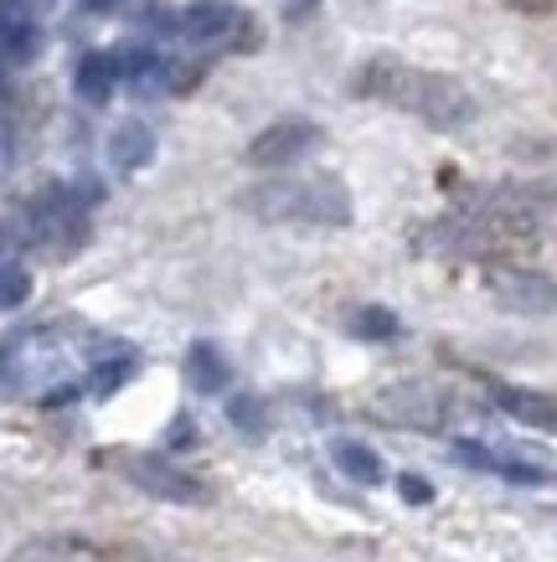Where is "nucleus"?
<instances>
[{
  "label": "nucleus",
  "mask_w": 557,
  "mask_h": 562,
  "mask_svg": "<svg viewBox=\"0 0 557 562\" xmlns=\"http://www.w3.org/2000/svg\"><path fill=\"white\" fill-rule=\"evenodd\" d=\"M83 5H88V11H114L119 0H83Z\"/></svg>",
  "instance_id": "obj_23"
},
{
  "label": "nucleus",
  "mask_w": 557,
  "mask_h": 562,
  "mask_svg": "<svg viewBox=\"0 0 557 562\" xmlns=\"http://www.w3.org/2000/svg\"><path fill=\"white\" fill-rule=\"evenodd\" d=\"M11 562H103V552L88 537H68V531H52V537H32L11 552Z\"/></svg>",
  "instance_id": "obj_10"
},
{
  "label": "nucleus",
  "mask_w": 557,
  "mask_h": 562,
  "mask_svg": "<svg viewBox=\"0 0 557 562\" xmlns=\"http://www.w3.org/2000/svg\"><path fill=\"white\" fill-rule=\"evenodd\" d=\"M109 160H114V171H145L155 160V130L140 120L114 124V135H109Z\"/></svg>",
  "instance_id": "obj_11"
},
{
  "label": "nucleus",
  "mask_w": 557,
  "mask_h": 562,
  "mask_svg": "<svg viewBox=\"0 0 557 562\" xmlns=\"http://www.w3.org/2000/svg\"><path fill=\"white\" fill-rule=\"evenodd\" d=\"M130 367H135V361H130V357H124V361H103L99 372H93V392H99V397H103V392H114L119 382L130 376Z\"/></svg>",
  "instance_id": "obj_21"
},
{
  "label": "nucleus",
  "mask_w": 557,
  "mask_h": 562,
  "mask_svg": "<svg viewBox=\"0 0 557 562\" xmlns=\"http://www.w3.org/2000/svg\"><path fill=\"white\" fill-rule=\"evenodd\" d=\"M0 160H5V145H0Z\"/></svg>",
  "instance_id": "obj_26"
},
{
  "label": "nucleus",
  "mask_w": 557,
  "mask_h": 562,
  "mask_svg": "<svg viewBox=\"0 0 557 562\" xmlns=\"http://www.w3.org/2000/svg\"><path fill=\"white\" fill-rule=\"evenodd\" d=\"M0 248H5V233H0Z\"/></svg>",
  "instance_id": "obj_25"
},
{
  "label": "nucleus",
  "mask_w": 557,
  "mask_h": 562,
  "mask_svg": "<svg viewBox=\"0 0 557 562\" xmlns=\"http://www.w3.org/2000/svg\"><path fill=\"white\" fill-rule=\"evenodd\" d=\"M119 470H124L130 485H140L145 495H160V501H181V506L207 501V491L197 485V480L181 475V470L166 464V460H151V454H119Z\"/></svg>",
  "instance_id": "obj_7"
},
{
  "label": "nucleus",
  "mask_w": 557,
  "mask_h": 562,
  "mask_svg": "<svg viewBox=\"0 0 557 562\" xmlns=\"http://www.w3.org/2000/svg\"><path fill=\"white\" fill-rule=\"evenodd\" d=\"M233 21H237L233 5H222V0H207V5H191V11H186L181 32H186V36H197V42H207V36L233 32Z\"/></svg>",
  "instance_id": "obj_16"
},
{
  "label": "nucleus",
  "mask_w": 557,
  "mask_h": 562,
  "mask_svg": "<svg viewBox=\"0 0 557 562\" xmlns=\"http://www.w3.org/2000/svg\"><path fill=\"white\" fill-rule=\"evenodd\" d=\"M542 222H547V212H542V202L532 191L490 187L465 196L455 217H444L434 227V243L455 258H495L506 248L532 243L542 233Z\"/></svg>",
  "instance_id": "obj_1"
},
{
  "label": "nucleus",
  "mask_w": 557,
  "mask_h": 562,
  "mask_svg": "<svg viewBox=\"0 0 557 562\" xmlns=\"http://www.w3.org/2000/svg\"><path fill=\"white\" fill-rule=\"evenodd\" d=\"M495 305L516 310V315H553L557 310V279L542 269H526V263H495L486 273Z\"/></svg>",
  "instance_id": "obj_4"
},
{
  "label": "nucleus",
  "mask_w": 557,
  "mask_h": 562,
  "mask_svg": "<svg viewBox=\"0 0 557 562\" xmlns=\"http://www.w3.org/2000/svg\"><path fill=\"white\" fill-rule=\"evenodd\" d=\"M495 408L516 418V424L537 428V434H557V397L532 387H495Z\"/></svg>",
  "instance_id": "obj_9"
},
{
  "label": "nucleus",
  "mask_w": 557,
  "mask_h": 562,
  "mask_svg": "<svg viewBox=\"0 0 557 562\" xmlns=\"http://www.w3.org/2000/svg\"><path fill=\"white\" fill-rule=\"evenodd\" d=\"M352 88L361 93V99L403 109V114L423 120L428 130H465V124L475 120V99L459 78L413 68V63H398V57H371L367 68L356 72Z\"/></svg>",
  "instance_id": "obj_2"
},
{
  "label": "nucleus",
  "mask_w": 557,
  "mask_h": 562,
  "mask_svg": "<svg viewBox=\"0 0 557 562\" xmlns=\"http://www.w3.org/2000/svg\"><path fill=\"white\" fill-rule=\"evenodd\" d=\"M321 145V124L315 120H279L269 130H258L254 145H248V160L264 166V171H279V166H294Z\"/></svg>",
  "instance_id": "obj_6"
},
{
  "label": "nucleus",
  "mask_w": 557,
  "mask_h": 562,
  "mask_svg": "<svg viewBox=\"0 0 557 562\" xmlns=\"http://www.w3.org/2000/svg\"><path fill=\"white\" fill-rule=\"evenodd\" d=\"M331 460L341 464V475L361 480V485H377V480L388 475V470H382V460H377V449H367V443H356V439H336V443H331Z\"/></svg>",
  "instance_id": "obj_15"
},
{
  "label": "nucleus",
  "mask_w": 557,
  "mask_h": 562,
  "mask_svg": "<svg viewBox=\"0 0 557 562\" xmlns=\"http://www.w3.org/2000/svg\"><path fill=\"white\" fill-rule=\"evenodd\" d=\"M114 83H119V57H103V52H88L78 63V72H73V88H78L83 103H109Z\"/></svg>",
  "instance_id": "obj_13"
},
{
  "label": "nucleus",
  "mask_w": 557,
  "mask_h": 562,
  "mask_svg": "<svg viewBox=\"0 0 557 562\" xmlns=\"http://www.w3.org/2000/svg\"><path fill=\"white\" fill-rule=\"evenodd\" d=\"M186 382L202 392V397H212V392H227V382H233V367H227V357H222L218 346L197 341L191 351H186Z\"/></svg>",
  "instance_id": "obj_12"
},
{
  "label": "nucleus",
  "mask_w": 557,
  "mask_h": 562,
  "mask_svg": "<svg viewBox=\"0 0 557 562\" xmlns=\"http://www.w3.org/2000/svg\"><path fill=\"white\" fill-rule=\"evenodd\" d=\"M455 460L475 464V470H495V475L516 480V485H542V480H547V475L537 470V464L506 460V454H495V449H480V443H470V439H459V443H455Z\"/></svg>",
  "instance_id": "obj_14"
},
{
  "label": "nucleus",
  "mask_w": 557,
  "mask_h": 562,
  "mask_svg": "<svg viewBox=\"0 0 557 562\" xmlns=\"http://www.w3.org/2000/svg\"><path fill=\"white\" fill-rule=\"evenodd\" d=\"M377 418L403 428H444L449 424V397L439 387H423V382H398V387L377 392Z\"/></svg>",
  "instance_id": "obj_5"
},
{
  "label": "nucleus",
  "mask_w": 557,
  "mask_h": 562,
  "mask_svg": "<svg viewBox=\"0 0 557 562\" xmlns=\"http://www.w3.org/2000/svg\"><path fill=\"white\" fill-rule=\"evenodd\" d=\"M32 5H36V11H47V5H52V0H32Z\"/></svg>",
  "instance_id": "obj_24"
},
{
  "label": "nucleus",
  "mask_w": 557,
  "mask_h": 562,
  "mask_svg": "<svg viewBox=\"0 0 557 562\" xmlns=\"http://www.w3.org/2000/svg\"><path fill=\"white\" fill-rule=\"evenodd\" d=\"M398 491H403V501H413V506H423V501H428V480H419V475H403L398 480Z\"/></svg>",
  "instance_id": "obj_22"
},
{
  "label": "nucleus",
  "mask_w": 557,
  "mask_h": 562,
  "mask_svg": "<svg viewBox=\"0 0 557 562\" xmlns=\"http://www.w3.org/2000/svg\"><path fill=\"white\" fill-rule=\"evenodd\" d=\"M26 294H32V273L21 269V263H0V315H5V310H21Z\"/></svg>",
  "instance_id": "obj_20"
},
{
  "label": "nucleus",
  "mask_w": 557,
  "mask_h": 562,
  "mask_svg": "<svg viewBox=\"0 0 557 562\" xmlns=\"http://www.w3.org/2000/svg\"><path fill=\"white\" fill-rule=\"evenodd\" d=\"M243 206L264 222H310V227H346L352 196L336 176H300V181H264L243 196Z\"/></svg>",
  "instance_id": "obj_3"
},
{
  "label": "nucleus",
  "mask_w": 557,
  "mask_h": 562,
  "mask_svg": "<svg viewBox=\"0 0 557 562\" xmlns=\"http://www.w3.org/2000/svg\"><path fill=\"white\" fill-rule=\"evenodd\" d=\"M119 72H130L140 88H155L160 78H166V57H155L151 47H135V52L119 57Z\"/></svg>",
  "instance_id": "obj_19"
},
{
  "label": "nucleus",
  "mask_w": 557,
  "mask_h": 562,
  "mask_svg": "<svg viewBox=\"0 0 557 562\" xmlns=\"http://www.w3.org/2000/svg\"><path fill=\"white\" fill-rule=\"evenodd\" d=\"M227 424H233L237 434H248V439L269 434V408H264V397H254V392H237L233 403H227Z\"/></svg>",
  "instance_id": "obj_17"
},
{
  "label": "nucleus",
  "mask_w": 557,
  "mask_h": 562,
  "mask_svg": "<svg viewBox=\"0 0 557 562\" xmlns=\"http://www.w3.org/2000/svg\"><path fill=\"white\" fill-rule=\"evenodd\" d=\"M36 52H42V32H36V21L26 5L16 0H0V57L5 63H32Z\"/></svg>",
  "instance_id": "obj_8"
},
{
  "label": "nucleus",
  "mask_w": 557,
  "mask_h": 562,
  "mask_svg": "<svg viewBox=\"0 0 557 562\" xmlns=\"http://www.w3.org/2000/svg\"><path fill=\"white\" fill-rule=\"evenodd\" d=\"M352 330L361 336V341H392V336H398V315L382 310V305H361L352 315Z\"/></svg>",
  "instance_id": "obj_18"
}]
</instances>
